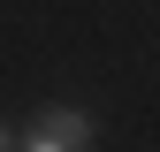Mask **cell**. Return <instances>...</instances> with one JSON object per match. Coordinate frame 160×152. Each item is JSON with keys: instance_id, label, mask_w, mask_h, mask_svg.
Listing matches in <instances>:
<instances>
[{"instance_id": "obj_1", "label": "cell", "mask_w": 160, "mask_h": 152, "mask_svg": "<svg viewBox=\"0 0 160 152\" xmlns=\"http://www.w3.org/2000/svg\"><path fill=\"white\" fill-rule=\"evenodd\" d=\"M23 152H92V114H84V107H46V114H31Z\"/></svg>"}, {"instance_id": "obj_2", "label": "cell", "mask_w": 160, "mask_h": 152, "mask_svg": "<svg viewBox=\"0 0 160 152\" xmlns=\"http://www.w3.org/2000/svg\"><path fill=\"white\" fill-rule=\"evenodd\" d=\"M0 152H15V129H8V122H0Z\"/></svg>"}]
</instances>
